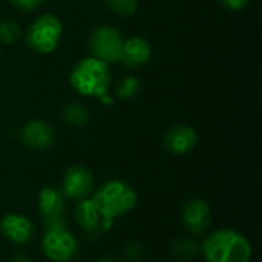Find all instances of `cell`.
I'll list each match as a JSON object with an SVG mask.
<instances>
[{
  "instance_id": "10",
  "label": "cell",
  "mask_w": 262,
  "mask_h": 262,
  "mask_svg": "<svg viewBox=\"0 0 262 262\" xmlns=\"http://www.w3.org/2000/svg\"><path fill=\"white\" fill-rule=\"evenodd\" d=\"M0 233L12 244L25 246L34 238L35 227L28 216L21 213H8L0 220Z\"/></svg>"
},
{
  "instance_id": "7",
  "label": "cell",
  "mask_w": 262,
  "mask_h": 262,
  "mask_svg": "<svg viewBox=\"0 0 262 262\" xmlns=\"http://www.w3.org/2000/svg\"><path fill=\"white\" fill-rule=\"evenodd\" d=\"M66 196L57 187H43L38 193V213L45 221V227L66 224L64 220Z\"/></svg>"
},
{
  "instance_id": "13",
  "label": "cell",
  "mask_w": 262,
  "mask_h": 262,
  "mask_svg": "<svg viewBox=\"0 0 262 262\" xmlns=\"http://www.w3.org/2000/svg\"><path fill=\"white\" fill-rule=\"evenodd\" d=\"M152 48L150 43L143 37H130L123 41L118 61L126 68H138L150 60Z\"/></svg>"
},
{
  "instance_id": "20",
  "label": "cell",
  "mask_w": 262,
  "mask_h": 262,
  "mask_svg": "<svg viewBox=\"0 0 262 262\" xmlns=\"http://www.w3.org/2000/svg\"><path fill=\"white\" fill-rule=\"evenodd\" d=\"M123 255H124V259L129 262H137L140 261L144 255V247L143 244L137 243V241H130L126 244L124 250H123Z\"/></svg>"
},
{
  "instance_id": "11",
  "label": "cell",
  "mask_w": 262,
  "mask_h": 262,
  "mask_svg": "<svg viewBox=\"0 0 262 262\" xmlns=\"http://www.w3.org/2000/svg\"><path fill=\"white\" fill-rule=\"evenodd\" d=\"M196 143L198 135L195 129L187 124L172 126L163 137V146L172 155H186L195 149Z\"/></svg>"
},
{
  "instance_id": "21",
  "label": "cell",
  "mask_w": 262,
  "mask_h": 262,
  "mask_svg": "<svg viewBox=\"0 0 262 262\" xmlns=\"http://www.w3.org/2000/svg\"><path fill=\"white\" fill-rule=\"evenodd\" d=\"M45 0H9V3L17 8L18 11H23V12H28V11H34L37 9Z\"/></svg>"
},
{
  "instance_id": "12",
  "label": "cell",
  "mask_w": 262,
  "mask_h": 262,
  "mask_svg": "<svg viewBox=\"0 0 262 262\" xmlns=\"http://www.w3.org/2000/svg\"><path fill=\"white\" fill-rule=\"evenodd\" d=\"M20 140L21 143L34 150H45L52 146L55 135L54 129L49 123L43 120H31L25 123V126L20 130Z\"/></svg>"
},
{
  "instance_id": "22",
  "label": "cell",
  "mask_w": 262,
  "mask_h": 262,
  "mask_svg": "<svg viewBox=\"0 0 262 262\" xmlns=\"http://www.w3.org/2000/svg\"><path fill=\"white\" fill-rule=\"evenodd\" d=\"M220 3L229 11H241L250 3V0H220Z\"/></svg>"
},
{
  "instance_id": "17",
  "label": "cell",
  "mask_w": 262,
  "mask_h": 262,
  "mask_svg": "<svg viewBox=\"0 0 262 262\" xmlns=\"http://www.w3.org/2000/svg\"><path fill=\"white\" fill-rule=\"evenodd\" d=\"M21 37L20 26L15 20L5 18L0 21V41L5 45H12Z\"/></svg>"
},
{
  "instance_id": "18",
  "label": "cell",
  "mask_w": 262,
  "mask_h": 262,
  "mask_svg": "<svg viewBox=\"0 0 262 262\" xmlns=\"http://www.w3.org/2000/svg\"><path fill=\"white\" fill-rule=\"evenodd\" d=\"M106 6L118 15H132L138 9V0H104Z\"/></svg>"
},
{
  "instance_id": "16",
  "label": "cell",
  "mask_w": 262,
  "mask_h": 262,
  "mask_svg": "<svg viewBox=\"0 0 262 262\" xmlns=\"http://www.w3.org/2000/svg\"><path fill=\"white\" fill-rule=\"evenodd\" d=\"M61 117L64 120L66 124L72 126V127H83L88 124L91 114L88 111V107L81 103H69L63 107L61 111Z\"/></svg>"
},
{
  "instance_id": "5",
  "label": "cell",
  "mask_w": 262,
  "mask_h": 262,
  "mask_svg": "<svg viewBox=\"0 0 262 262\" xmlns=\"http://www.w3.org/2000/svg\"><path fill=\"white\" fill-rule=\"evenodd\" d=\"M41 249L48 259L54 262L72 261L78 255V241L66 229V224L45 227Z\"/></svg>"
},
{
  "instance_id": "23",
  "label": "cell",
  "mask_w": 262,
  "mask_h": 262,
  "mask_svg": "<svg viewBox=\"0 0 262 262\" xmlns=\"http://www.w3.org/2000/svg\"><path fill=\"white\" fill-rule=\"evenodd\" d=\"M11 262H31L29 256L25 253V252H17L12 258H11Z\"/></svg>"
},
{
  "instance_id": "1",
  "label": "cell",
  "mask_w": 262,
  "mask_h": 262,
  "mask_svg": "<svg viewBox=\"0 0 262 262\" xmlns=\"http://www.w3.org/2000/svg\"><path fill=\"white\" fill-rule=\"evenodd\" d=\"M92 203L101 216V230H109L117 218L127 215L138 201L137 190L123 180H107L92 195Z\"/></svg>"
},
{
  "instance_id": "14",
  "label": "cell",
  "mask_w": 262,
  "mask_h": 262,
  "mask_svg": "<svg viewBox=\"0 0 262 262\" xmlns=\"http://www.w3.org/2000/svg\"><path fill=\"white\" fill-rule=\"evenodd\" d=\"M74 215H75V221L86 233L95 235L101 230V216L97 207L94 206L92 200L89 198L80 200L75 206Z\"/></svg>"
},
{
  "instance_id": "19",
  "label": "cell",
  "mask_w": 262,
  "mask_h": 262,
  "mask_svg": "<svg viewBox=\"0 0 262 262\" xmlns=\"http://www.w3.org/2000/svg\"><path fill=\"white\" fill-rule=\"evenodd\" d=\"M138 91H140V81H138L135 77L123 78V80L120 81V84H118V89H117L118 95H120L121 98H124V100L134 97Z\"/></svg>"
},
{
  "instance_id": "8",
  "label": "cell",
  "mask_w": 262,
  "mask_h": 262,
  "mask_svg": "<svg viewBox=\"0 0 262 262\" xmlns=\"http://www.w3.org/2000/svg\"><path fill=\"white\" fill-rule=\"evenodd\" d=\"M181 223L184 229L193 235H201L207 232L212 224L210 204L203 198L187 200L181 210Z\"/></svg>"
},
{
  "instance_id": "15",
  "label": "cell",
  "mask_w": 262,
  "mask_h": 262,
  "mask_svg": "<svg viewBox=\"0 0 262 262\" xmlns=\"http://www.w3.org/2000/svg\"><path fill=\"white\" fill-rule=\"evenodd\" d=\"M172 255L181 261H192L201 255V243L193 238H178L172 243Z\"/></svg>"
},
{
  "instance_id": "6",
  "label": "cell",
  "mask_w": 262,
  "mask_h": 262,
  "mask_svg": "<svg viewBox=\"0 0 262 262\" xmlns=\"http://www.w3.org/2000/svg\"><path fill=\"white\" fill-rule=\"evenodd\" d=\"M123 41L124 38L118 29L107 25L98 26L89 35L88 46L91 57L100 58L106 63H115L118 61Z\"/></svg>"
},
{
  "instance_id": "3",
  "label": "cell",
  "mask_w": 262,
  "mask_h": 262,
  "mask_svg": "<svg viewBox=\"0 0 262 262\" xmlns=\"http://www.w3.org/2000/svg\"><path fill=\"white\" fill-rule=\"evenodd\" d=\"M69 81L80 95L103 100L112 83V71L109 63L89 55L72 68Z\"/></svg>"
},
{
  "instance_id": "24",
  "label": "cell",
  "mask_w": 262,
  "mask_h": 262,
  "mask_svg": "<svg viewBox=\"0 0 262 262\" xmlns=\"http://www.w3.org/2000/svg\"><path fill=\"white\" fill-rule=\"evenodd\" d=\"M95 262H117L114 258H109V256H104V258H100V259H97Z\"/></svg>"
},
{
  "instance_id": "9",
  "label": "cell",
  "mask_w": 262,
  "mask_h": 262,
  "mask_svg": "<svg viewBox=\"0 0 262 262\" xmlns=\"http://www.w3.org/2000/svg\"><path fill=\"white\" fill-rule=\"evenodd\" d=\"M92 189H94V177L88 167L81 164H74L64 172L60 190L66 198L77 200V201L84 200L91 195Z\"/></svg>"
},
{
  "instance_id": "2",
  "label": "cell",
  "mask_w": 262,
  "mask_h": 262,
  "mask_svg": "<svg viewBox=\"0 0 262 262\" xmlns=\"http://www.w3.org/2000/svg\"><path fill=\"white\" fill-rule=\"evenodd\" d=\"M201 253L207 262H250L253 247L250 239L235 229H216L201 243Z\"/></svg>"
},
{
  "instance_id": "4",
  "label": "cell",
  "mask_w": 262,
  "mask_h": 262,
  "mask_svg": "<svg viewBox=\"0 0 262 262\" xmlns=\"http://www.w3.org/2000/svg\"><path fill=\"white\" fill-rule=\"evenodd\" d=\"M63 35V25L54 14L37 17L26 31V45L37 54H51L57 49Z\"/></svg>"
}]
</instances>
